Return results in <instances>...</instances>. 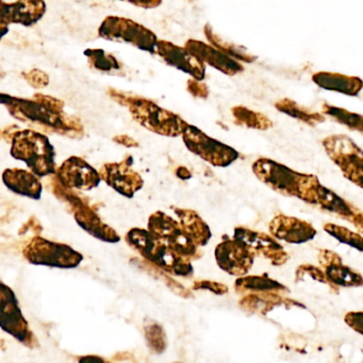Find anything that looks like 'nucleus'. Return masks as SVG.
I'll use <instances>...</instances> for the list:
<instances>
[{
  "mask_svg": "<svg viewBox=\"0 0 363 363\" xmlns=\"http://www.w3.org/2000/svg\"><path fill=\"white\" fill-rule=\"evenodd\" d=\"M1 103L10 114L21 122L30 123L48 133H59L71 138L84 135V126L78 118L67 116L65 103L44 94H35L33 99H18L0 95Z\"/></svg>",
  "mask_w": 363,
  "mask_h": 363,
  "instance_id": "f257e3e1",
  "label": "nucleus"
},
{
  "mask_svg": "<svg viewBox=\"0 0 363 363\" xmlns=\"http://www.w3.org/2000/svg\"><path fill=\"white\" fill-rule=\"evenodd\" d=\"M127 244L142 258L172 275L191 277L194 273L191 261L176 255L167 243L143 228H133L125 237Z\"/></svg>",
  "mask_w": 363,
  "mask_h": 363,
  "instance_id": "f03ea898",
  "label": "nucleus"
},
{
  "mask_svg": "<svg viewBox=\"0 0 363 363\" xmlns=\"http://www.w3.org/2000/svg\"><path fill=\"white\" fill-rule=\"evenodd\" d=\"M112 97L121 105L126 106L133 120L144 128L164 137L176 138L184 135L189 126L179 116L163 109L150 99L129 96L111 91Z\"/></svg>",
  "mask_w": 363,
  "mask_h": 363,
  "instance_id": "7ed1b4c3",
  "label": "nucleus"
},
{
  "mask_svg": "<svg viewBox=\"0 0 363 363\" xmlns=\"http://www.w3.org/2000/svg\"><path fill=\"white\" fill-rule=\"evenodd\" d=\"M11 156L26 163L38 177H45L57 173L56 152L50 139L38 131H16L11 142Z\"/></svg>",
  "mask_w": 363,
  "mask_h": 363,
  "instance_id": "20e7f679",
  "label": "nucleus"
},
{
  "mask_svg": "<svg viewBox=\"0 0 363 363\" xmlns=\"http://www.w3.org/2000/svg\"><path fill=\"white\" fill-rule=\"evenodd\" d=\"M298 199L322 211L347 220L363 235V212L323 186L316 176L308 174Z\"/></svg>",
  "mask_w": 363,
  "mask_h": 363,
  "instance_id": "39448f33",
  "label": "nucleus"
},
{
  "mask_svg": "<svg viewBox=\"0 0 363 363\" xmlns=\"http://www.w3.org/2000/svg\"><path fill=\"white\" fill-rule=\"evenodd\" d=\"M25 259L31 264L57 269H75L84 260V256L67 244L35 237L23 250Z\"/></svg>",
  "mask_w": 363,
  "mask_h": 363,
  "instance_id": "423d86ee",
  "label": "nucleus"
},
{
  "mask_svg": "<svg viewBox=\"0 0 363 363\" xmlns=\"http://www.w3.org/2000/svg\"><path fill=\"white\" fill-rule=\"evenodd\" d=\"M323 147L346 179L363 189V150L347 135L325 138Z\"/></svg>",
  "mask_w": 363,
  "mask_h": 363,
  "instance_id": "0eeeda50",
  "label": "nucleus"
},
{
  "mask_svg": "<svg viewBox=\"0 0 363 363\" xmlns=\"http://www.w3.org/2000/svg\"><path fill=\"white\" fill-rule=\"evenodd\" d=\"M99 35L109 41L131 44L150 54H156L159 42L157 35L143 25L121 16H107L99 26Z\"/></svg>",
  "mask_w": 363,
  "mask_h": 363,
  "instance_id": "6e6552de",
  "label": "nucleus"
},
{
  "mask_svg": "<svg viewBox=\"0 0 363 363\" xmlns=\"http://www.w3.org/2000/svg\"><path fill=\"white\" fill-rule=\"evenodd\" d=\"M148 230L167 243L176 255L186 260H197L203 256L199 246L184 233L179 222L164 212L157 211L150 216Z\"/></svg>",
  "mask_w": 363,
  "mask_h": 363,
  "instance_id": "1a4fd4ad",
  "label": "nucleus"
},
{
  "mask_svg": "<svg viewBox=\"0 0 363 363\" xmlns=\"http://www.w3.org/2000/svg\"><path fill=\"white\" fill-rule=\"evenodd\" d=\"M252 172L261 182L284 196L299 197L308 174L299 173L281 163L260 158L252 164Z\"/></svg>",
  "mask_w": 363,
  "mask_h": 363,
  "instance_id": "9d476101",
  "label": "nucleus"
},
{
  "mask_svg": "<svg viewBox=\"0 0 363 363\" xmlns=\"http://www.w3.org/2000/svg\"><path fill=\"white\" fill-rule=\"evenodd\" d=\"M0 326L4 331L27 347L35 348L39 345L35 333L23 315L16 293L4 282L0 286Z\"/></svg>",
  "mask_w": 363,
  "mask_h": 363,
  "instance_id": "9b49d317",
  "label": "nucleus"
},
{
  "mask_svg": "<svg viewBox=\"0 0 363 363\" xmlns=\"http://www.w3.org/2000/svg\"><path fill=\"white\" fill-rule=\"evenodd\" d=\"M186 148L201 157L213 167H227L239 159V152L235 148L212 139L209 135L189 124L182 135Z\"/></svg>",
  "mask_w": 363,
  "mask_h": 363,
  "instance_id": "f8f14e48",
  "label": "nucleus"
},
{
  "mask_svg": "<svg viewBox=\"0 0 363 363\" xmlns=\"http://www.w3.org/2000/svg\"><path fill=\"white\" fill-rule=\"evenodd\" d=\"M214 256L222 271L240 278L250 273L257 255L245 244L233 238L220 242L216 247Z\"/></svg>",
  "mask_w": 363,
  "mask_h": 363,
  "instance_id": "ddd939ff",
  "label": "nucleus"
},
{
  "mask_svg": "<svg viewBox=\"0 0 363 363\" xmlns=\"http://www.w3.org/2000/svg\"><path fill=\"white\" fill-rule=\"evenodd\" d=\"M233 239L245 244L257 256L267 259L274 267H281L290 259V255L286 252L284 246L267 233L246 227H237L233 233Z\"/></svg>",
  "mask_w": 363,
  "mask_h": 363,
  "instance_id": "4468645a",
  "label": "nucleus"
},
{
  "mask_svg": "<svg viewBox=\"0 0 363 363\" xmlns=\"http://www.w3.org/2000/svg\"><path fill=\"white\" fill-rule=\"evenodd\" d=\"M320 267L324 269L330 290L339 292L340 288L363 286V275L360 272L343 264L341 256L329 250H320L318 255Z\"/></svg>",
  "mask_w": 363,
  "mask_h": 363,
  "instance_id": "2eb2a0df",
  "label": "nucleus"
},
{
  "mask_svg": "<svg viewBox=\"0 0 363 363\" xmlns=\"http://www.w3.org/2000/svg\"><path fill=\"white\" fill-rule=\"evenodd\" d=\"M57 178L67 188L92 190L101 184V178L92 165L80 157H71L57 169Z\"/></svg>",
  "mask_w": 363,
  "mask_h": 363,
  "instance_id": "dca6fc26",
  "label": "nucleus"
},
{
  "mask_svg": "<svg viewBox=\"0 0 363 363\" xmlns=\"http://www.w3.org/2000/svg\"><path fill=\"white\" fill-rule=\"evenodd\" d=\"M99 175L108 186L128 199H133V195L143 188V179L139 173L131 169V162L128 163V160L106 163L101 167Z\"/></svg>",
  "mask_w": 363,
  "mask_h": 363,
  "instance_id": "f3484780",
  "label": "nucleus"
},
{
  "mask_svg": "<svg viewBox=\"0 0 363 363\" xmlns=\"http://www.w3.org/2000/svg\"><path fill=\"white\" fill-rule=\"evenodd\" d=\"M272 237L289 244H305L315 238L316 229L307 220L293 216L278 214L269 222Z\"/></svg>",
  "mask_w": 363,
  "mask_h": 363,
  "instance_id": "a211bd4d",
  "label": "nucleus"
},
{
  "mask_svg": "<svg viewBox=\"0 0 363 363\" xmlns=\"http://www.w3.org/2000/svg\"><path fill=\"white\" fill-rule=\"evenodd\" d=\"M156 54L162 58L167 65L176 67L192 76L193 79L201 80L206 77V65L197 57L191 54L184 48L175 45L167 41H159Z\"/></svg>",
  "mask_w": 363,
  "mask_h": 363,
  "instance_id": "6ab92c4d",
  "label": "nucleus"
},
{
  "mask_svg": "<svg viewBox=\"0 0 363 363\" xmlns=\"http://www.w3.org/2000/svg\"><path fill=\"white\" fill-rule=\"evenodd\" d=\"M0 28H8L10 24H20L30 27L37 24L46 12V4L44 1H16L7 4L0 3Z\"/></svg>",
  "mask_w": 363,
  "mask_h": 363,
  "instance_id": "aec40b11",
  "label": "nucleus"
},
{
  "mask_svg": "<svg viewBox=\"0 0 363 363\" xmlns=\"http://www.w3.org/2000/svg\"><path fill=\"white\" fill-rule=\"evenodd\" d=\"M184 48L197 57L201 62L207 63L210 67H214L226 75L235 76L244 71L241 63L203 42L189 40L184 44Z\"/></svg>",
  "mask_w": 363,
  "mask_h": 363,
  "instance_id": "412c9836",
  "label": "nucleus"
},
{
  "mask_svg": "<svg viewBox=\"0 0 363 363\" xmlns=\"http://www.w3.org/2000/svg\"><path fill=\"white\" fill-rule=\"evenodd\" d=\"M72 212L77 224L92 237L107 243H118L121 241L118 233L109 225L105 224L86 201L80 203Z\"/></svg>",
  "mask_w": 363,
  "mask_h": 363,
  "instance_id": "4be33fe9",
  "label": "nucleus"
},
{
  "mask_svg": "<svg viewBox=\"0 0 363 363\" xmlns=\"http://www.w3.org/2000/svg\"><path fill=\"white\" fill-rule=\"evenodd\" d=\"M240 308L250 314L267 315L272 310L279 306L286 307H305L303 303L286 297L279 293H264V294H248L239 301Z\"/></svg>",
  "mask_w": 363,
  "mask_h": 363,
  "instance_id": "5701e85b",
  "label": "nucleus"
},
{
  "mask_svg": "<svg viewBox=\"0 0 363 363\" xmlns=\"http://www.w3.org/2000/svg\"><path fill=\"white\" fill-rule=\"evenodd\" d=\"M3 182L9 190L33 199H41L43 186L33 172L20 169H8L4 172Z\"/></svg>",
  "mask_w": 363,
  "mask_h": 363,
  "instance_id": "b1692460",
  "label": "nucleus"
},
{
  "mask_svg": "<svg viewBox=\"0 0 363 363\" xmlns=\"http://www.w3.org/2000/svg\"><path fill=\"white\" fill-rule=\"evenodd\" d=\"M314 84L324 90L333 91L348 96H357L363 89V82L354 76L318 72L312 76Z\"/></svg>",
  "mask_w": 363,
  "mask_h": 363,
  "instance_id": "393cba45",
  "label": "nucleus"
},
{
  "mask_svg": "<svg viewBox=\"0 0 363 363\" xmlns=\"http://www.w3.org/2000/svg\"><path fill=\"white\" fill-rule=\"evenodd\" d=\"M235 291L243 296L264 293H279L282 295L290 293L288 286L267 275H246L238 278L235 282Z\"/></svg>",
  "mask_w": 363,
  "mask_h": 363,
  "instance_id": "a878e982",
  "label": "nucleus"
},
{
  "mask_svg": "<svg viewBox=\"0 0 363 363\" xmlns=\"http://www.w3.org/2000/svg\"><path fill=\"white\" fill-rule=\"evenodd\" d=\"M174 212L179 218V224L184 233L199 247L207 245L212 237L207 223L194 210L174 208Z\"/></svg>",
  "mask_w": 363,
  "mask_h": 363,
  "instance_id": "bb28decb",
  "label": "nucleus"
},
{
  "mask_svg": "<svg viewBox=\"0 0 363 363\" xmlns=\"http://www.w3.org/2000/svg\"><path fill=\"white\" fill-rule=\"evenodd\" d=\"M131 264H135V267L147 273L148 275L152 276L156 279L160 280L161 282L165 284L172 292L175 293L178 296L184 297V298H190L193 297L192 293L189 289L184 288L182 284L176 281L174 278H172L167 272L157 267L156 265L147 262L144 259L133 258L130 261Z\"/></svg>",
  "mask_w": 363,
  "mask_h": 363,
  "instance_id": "cd10ccee",
  "label": "nucleus"
},
{
  "mask_svg": "<svg viewBox=\"0 0 363 363\" xmlns=\"http://www.w3.org/2000/svg\"><path fill=\"white\" fill-rule=\"evenodd\" d=\"M275 107L281 113L306 123L309 126L314 127L315 125L324 123L326 120L323 114L311 111V110L299 105L296 101H291L289 99H280L275 104Z\"/></svg>",
  "mask_w": 363,
  "mask_h": 363,
  "instance_id": "c85d7f7f",
  "label": "nucleus"
},
{
  "mask_svg": "<svg viewBox=\"0 0 363 363\" xmlns=\"http://www.w3.org/2000/svg\"><path fill=\"white\" fill-rule=\"evenodd\" d=\"M235 124L247 128L267 130L273 127V122L260 112L252 111L243 106H237L231 109Z\"/></svg>",
  "mask_w": 363,
  "mask_h": 363,
  "instance_id": "c756f323",
  "label": "nucleus"
},
{
  "mask_svg": "<svg viewBox=\"0 0 363 363\" xmlns=\"http://www.w3.org/2000/svg\"><path fill=\"white\" fill-rule=\"evenodd\" d=\"M323 113L333 118L335 122L343 125L350 130L357 131V133L363 135V116L354 113L348 110L342 109V108L335 107V106L324 104L322 108Z\"/></svg>",
  "mask_w": 363,
  "mask_h": 363,
  "instance_id": "7c9ffc66",
  "label": "nucleus"
},
{
  "mask_svg": "<svg viewBox=\"0 0 363 363\" xmlns=\"http://www.w3.org/2000/svg\"><path fill=\"white\" fill-rule=\"evenodd\" d=\"M205 33L206 37L211 42L213 48L220 50V52H224L227 56L231 57V58L235 59V60H241L247 63L254 62V61L256 60V56H252V54L246 52L243 48H238V46L233 45V44L223 42L218 35H214L209 25L206 26Z\"/></svg>",
  "mask_w": 363,
  "mask_h": 363,
  "instance_id": "2f4dec72",
  "label": "nucleus"
},
{
  "mask_svg": "<svg viewBox=\"0 0 363 363\" xmlns=\"http://www.w3.org/2000/svg\"><path fill=\"white\" fill-rule=\"evenodd\" d=\"M323 228L340 243L345 244V245L363 252V235H361L360 233H354L346 227L331 224V223H327Z\"/></svg>",
  "mask_w": 363,
  "mask_h": 363,
  "instance_id": "473e14b6",
  "label": "nucleus"
},
{
  "mask_svg": "<svg viewBox=\"0 0 363 363\" xmlns=\"http://www.w3.org/2000/svg\"><path fill=\"white\" fill-rule=\"evenodd\" d=\"M148 347L155 354H163L167 347V337L164 329L156 322H150L144 327Z\"/></svg>",
  "mask_w": 363,
  "mask_h": 363,
  "instance_id": "72a5a7b5",
  "label": "nucleus"
},
{
  "mask_svg": "<svg viewBox=\"0 0 363 363\" xmlns=\"http://www.w3.org/2000/svg\"><path fill=\"white\" fill-rule=\"evenodd\" d=\"M84 56L88 57L91 67L101 72L118 71L121 63L112 55L103 50H84Z\"/></svg>",
  "mask_w": 363,
  "mask_h": 363,
  "instance_id": "f704fd0d",
  "label": "nucleus"
},
{
  "mask_svg": "<svg viewBox=\"0 0 363 363\" xmlns=\"http://www.w3.org/2000/svg\"><path fill=\"white\" fill-rule=\"evenodd\" d=\"M306 276L315 280V281L328 284L329 288H330L326 275H325L324 269H320V267H315V265L306 263V264H301L296 267V269H295V282L305 280Z\"/></svg>",
  "mask_w": 363,
  "mask_h": 363,
  "instance_id": "c9c22d12",
  "label": "nucleus"
},
{
  "mask_svg": "<svg viewBox=\"0 0 363 363\" xmlns=\"http://www.w3.org/2000/svg\"><path fill=\"white\" fill-rule=\"evenodd\" d=\"M193 290H207L216 295H225L228 293L229 289L226 284L220 282L211 281V280H199L192 286Z\"/></svg>",
  "mask_w": 363,
  "mask_h": 363,
  "instance_id": "e433bc0d",
  "label": "nucleus"
},
{
  "mask_svg": "<svg viewBox=\"0 0 363 363\" xmlns=\"http://www.w3.org/2000/svg\"><path fill=\"white\" fill-rule=\"evenodd\" d=\"M25 79L33 88L41 89L50 84V78L40 69H31L28 73L24 74Z\"/></svg>",
  "mask_w": 363,
  "mask_h": 363,
  "instance_id": "4c0bfd02",
  "label": "nucleus"
},
{
  "mask_svg": "<svg viewBox=\"0 0 363 363\" xmlns=\"http://www.w3.org/2000/svg\"><path fill=\"white\" fill-rule=\"evenodd\" d=\"M344 322L354 333L363 337V311H350L344 316Z\"/></svg>",
  "mask_w": 363,
  "mask_h": 363,
  "instance_id": "58836bf2",
  "label": "nucleus"
},
{
  "mask_svg": "<svg viewBox=\"0 0 363 363\" xmlns=\"http://www.w3.org/2000/svg\"><path fill=\"white\" fill-rule=\"evenodd\" d=\"M188 91L195 97H199V99H206L209 94V90H208L206 84H199V80L190 79L188 82Z\"/></svg>",
  "mask_w": 363,
  "mask_h": 363,
  "instance_id": "ea45409f",
  "label": "nucleus"
},
{
  "mask_svg": "<svg viewBox=\"0 0 363 363\" xmlns=\"http://www.w3.org/2000/svg\"><path fill=\"white\" fill-rule=\"evenodd\" d=\"M78 363H111L106 360L103 357L96 356V354H86V356L80 357Z\"/></svg>",
  "mask_w": 363,
  "mask_h": 363,
  "instance_id": "a19ab883",
  "label": "nucleus"
},
{
  "mask_svg": "<svg viewBox=\"0 0 363 363\" xmlns=\"http://www.w3.org/2000/svg\"><path fill=\"white\" fill-rule=\"evenodd\" d=\"M114 141L120 143L121 145L127 146V147H137L138 143L133 138L127 137V135H118L114 138Z\"/></svg>",
  "mask_w": 363,
  "mask_h": 363,
  "instance_id": "79ce46f5",
  "label": "nucleus"
},
{
  "mask_svg": "<svg viewBox=\"0 0 363 363\" xmlns=\"http://www.w3.org/2000/svg\"><path fill=\"white\" fill-rule=\"evenodd\" d=\"M176 174H177L178 177L182 180L190 179V178L192 177V174L189 172L188 169H186V167H178L177 171H176Z\"/></svg>",
  "mask_w": 363,
  "mask_h": 363,
  "instance_id": "37998d69",
  "label": "nucleus"
},
{
  "mask_svg": "<svg viewBox=\"0 0 363 363\" xmlns=\"http://www.w3.org/2000/svg\"><path fill=\"white\" fill-rule=\"evenodd\" d=\"M160 1H158V3H155V1H150V3H133V5L142 8H155L157 7V6L160 5Z\"/></svg>",
  "mask_w": 363,
  "mask_h": 363,
  "instance_id": "c03bdc74",
  "label": "nucleus"
},
{
  "mask_svg": "<svg viewBox=\"0 0 363 363\" xmlns=\"http://www.w3.org/2000/svg\"><path fill=\"white\" fill-rule=\"evenodd\" d=\"M174 363H184V362H179V361H177V362H174Z\"/></svg>",
  "mask_w": 363,
  "mask_h": 363,
  "instance_id": "a18cd8bd",
  "label": "nucleus"
}]
</instances>
